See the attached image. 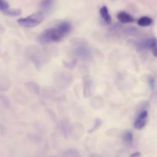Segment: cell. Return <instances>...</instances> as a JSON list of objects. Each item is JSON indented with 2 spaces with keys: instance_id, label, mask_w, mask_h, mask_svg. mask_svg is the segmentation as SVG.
Returning a JSON list of instances; mask_svg holds the SVG:
<instances>
[{
  "instance_id": "cell-1",
  "label": "cell",
  "mask_w": 157,
  "mask_h": 157,
  "mask_svg": "<svg viewBox=\"0 0 157 157\" xmlns=\"http://www.w3.org/2000/svg\"><path fill=\"white\" fill-rule=\"evenodd\" d=\"M71 28L69 23L63 22L56 27L44 30L39 36L38 40L42 45L59 42L69 33Z\"/></svg>"
},
{
  "instance_id": "cell-2",
  "label": "cell",
  "mask_w": 157,
  "mask_h": 157,
  "mask_svg": "<svg viewBox=\"0 0 157 157\" xmlns=\"http://www.w3.org/2000/svg\"><path fill=\"white\" fill-rule=\"evenodd\" d=\"M44 17L43 13L40 11L35 12L26 17L19 18L17 22L22 27L33 28L41 24L44 20Z\"/></svg>"
},
{
  "instance_id": "cell-3",
  "label": "cell",
  "mask_w": 157,
  "mask_h": 157,
  "mask_svg": "<svg viewBox=\"0 0 157 157\" xmlns=\"http://www.w3.org/2000/svg\"><path fill=\"white\" fill-rule=\"evenodd\" d=\"M83 85L84 97L87 98L91 96L94 94L95 86L94 81L89 76L83 78Z\"/></svg>"
},
{
  "instance_id": "cell-4",
  "label": "cell",
  "mask_w": 157,
  "mask_h": 157,
  "mask_svg": "<svg viewBox=\"0 0 157 157\" xmlns=\"http://www.w3.org/2000/svg\"><path fill=\"white\" fill-rule=\"evenodd\" d=\"M157 40L152 37L139 41L136 44L138 50L141 51L147 49H151L157 45Z\"/></svg>"
},
{
  "instance_id": "cell-5",
  "label": "cell",
  "mask_w": 157,
  "mask_h": 157,
  "mask_svg": "<svg viewBox=\"0 0 157 157\" xmlns=\"http://www.w3.org/2000/svg\"><path fill=\"white\" fill-rule=\"evenodd\" d=\"M148 116L147 112L144 110L141 112L135 119L134 123L135 128L138 130L143 129L147 122Z\"/></svg>"
},
{
  "instance_id": "cell-6",
  "label": "cell",
  "mask_w": 157,
  "mask_h": 157,
  "mask_svg": "<svg viewBox=\"0 0 157 157\" xmlns=\"http://www.w3.org/2000/svg\"><path fill=\"white\" fill-rule=\"evenodd\" d=\"M55 94L54 91H44L40 96L39 101L43 105H49L55 100Z\"/></svg>"
},
{
  "instance_id": "cell-7",
  "label": "cell",
  "mask_w": 157,
  "mask_h": 157,
  "mask_svg": "<svg viewBox=\"0 0 157 157\" xmlns=\"http://www.w3.org/2000/svg\"><path fill=\"white\" fill-rule=\"evenodd\" d=\"M75 53L79 58L85 60H89L90 58L88 50L84 47L79 46L76 48L75 50Z\"/></svg>"
},
{
  "instance_id": "cell-8",
  "label": "cell",
  "mask_w": 157,
  "mask_h": 157,
  "mask_svg": "<svg viewBox=\"0 0 157 157\" xmlns=\"http://www.w3.org/2000/svg\"><path fill=\"white\" fill-rule=\"evenodd\" d=\"M24 85L27 90L30 93L35 95L40 94V88L37 83L33 81H29L24 83Z\"/></svg>"
},
{
  "instance_id": "cell-9",
  "label": "cell",
  "mask_w": 157,
  "mask_h": 157,
  "mask_svg": "<svg viewBox=\"0 0 157 157\" xmlns=\"http://www.w3.org/2000/svg\"><path fill=\"white\" fill-rule=\"evenodd\" d=\"M26 136L30 141L36 144H40L43 141L42 136L36 133L29 132L26 134Z\"/></svg>"
},
{
  "instance_id": "cell-10",
  "label": "cell",
  "mask_w": 157,
  "mask_h": 157,
  "mask_svg": "<svg viewBox=\"0 0 157 157\" xmlns=\"http://www.w3.org/2000/svg\"><path fill=\"white\" fill-rule=\"evenodd\" d=\"M117 18L121 23H126L134 21V19L130 15L124 12H121L117 15Z\"/></svg>"
},
{
  "instance_id": "cell-11",
  "label": "cell",
  "mask_w": 157,
  "mask_h": 157,
  "mask_svg": "<svg viewBox=\"0 0 157 157\" xmlns=\"http://www.w3.org/2000/svg\"><path fill=\"white\" fill-rule=\"evenodd\" d=\"M50 149V143L47 140L42 147L37 149L36 151V155L38 156H45L48 153Z\"/></svg>"
},
{
  "instance_id": "cell-12",
  "label": "cell",
  "mask_w": 157,
  "mask_h": 157,
  "mask_svg": "<svg viewBox=\"0 0 157 157\" xmlns=\"http://www.w3.org/2000/svg\"><path fill=\"white\" fill-rule=\"evenodd\" d=\"M56 128V130L60 132L65 139L67 137V132L65 122L61 121L57 123Z\"/></svg>"
},
{
  "instance_id": "cell-13",
  "label": "cell",
  "mask_w": 157,
  "mask_h": 157,
  "mask_svg": "<svg viewBox=\"0 0 157 157\" xmlns=\"http://www.w3.org/2000/svg\"><path fill=\"white\" fill-rule=\"evenodd\" d=\"M100 14L105 22L108 24L111 21V17L109 14L107 8L105 6L102 7L99 10Z\"/></svg>"
},
{
  "instance_id": "cell-14",
  "label": "cell",
  "mask_w": 157,
  "mask_h": 157,
  "mask_svg": "<svg viewBox=\"0 0 157 157\" xmlns=\"http://www.w3.org/2000/svg\"><path fill=\"white\" fill-rule=\"evenodd\" d=\"M4 15L10 17H15L20 15L21 11L19 9H9L2 12Z\"/></svg>"
},
{
  "instance_id": "cell-15",
  "label": "cell",
  "mask_w": 157,
  "mask_h": 157,
  "mask_svg": "<svg viewBox=\"0 0 157 157\" xmlns=\"http://www.w3.org/2000/svg\"><path fill=\"white\" fill-rule=\"evenodd\" d=\"M42 57L39 54H36L32 55L31 60L37 70H39L42 64Z\"/></svg>"
},
{
  "instance_id": "cell-16",
  "label": "cell",
  "mask_w": 157,
  "mask_h": 157,
  "mask_svg": "<svg viewBox=\"0 0 157 157\" xmlns=\"http://www.w3.org/2000/svg\"><path fill=\"white\" fill-rule=\"evenodd\" d=\"M55 0H42L40 6L42 9L48 11L51 9L54 4Z\"/></svg>"
},
{
  "instance_id": "cell-17",
  "label": "cell",
  "mask_w": 157,
  "mask_h": 157,
  "mask_svg": "<svg viewBox=\"0 0 157 157\" xmlns=\"http://www.w3.org/2000/svg\"><path fill=\"white\" fill-rule=\"evenodd\" d=\"M152 22V20L150 18L147 16H144L138 20L137 23L140 26H147L151 25Z\"/></svg>"
},
{
  "instance_id": "cell-18",
  "label": "cell",
  "mask_w": 157,
  "mask_h": 157,
  "mask_svg": "<svg viewBox=\"0 0 157 157\" xmlns=\"http://www.w3.org/2000/svg\"><path fill=\"white\" fill-rule=\"evenodd\" d=\"M0 100L5 108L6 109H9L10 108V101L6 95L3 94L1 93Z\"/></svg>"
},
{
  "instance_id": "cell-19",
  "label": "cell",
  "mask_w": 157,
  "mask_h": 157,
  "mask_svg": "<svg viewBox=\"0 0 157 157\" xmlns=\"http://www.w3.org/2000/svg\"><path fill=\"white\" fill-rule=\"evenodd\" d=\"M77 62L76 59H74L71 61H67L65 60L63 61V63L64 67L67 69L69 70H72L75 67Z\"/></svg>"
},
{
  "instance_id": "cell-20",
  "label": "cell",
  "mask_w": 157,
  "mask_h": 157,
  "mask_svg": "<svg viewBox=\"0 0 157 157\" xmlns=\"http://www.w3.org/2000/svg\"><path fill=\"white\" fill-rule=\"evenodd\" d=\"M102 123V121L101 119L99 118H96L95 120L94 126L87 131V133H91L95 131L101 126Z\"/></svg>"
},
{
  "instance_id": "cell-21",
  "label": "cell",
  "mask_w": 157,
  "mask_h": 157,
  "mask_svg": "<svg viewBox=\"0 0 157 157\" xmlns=\"http://www.w3.org/2000/svg\"><path fill=\"white\" fill-rule=\"evenodd\" d=\"M51 139L53 147L55 149H57L58 148L59 143L58 135L56 132H53L51 133Z\"/></svg>"
},
{
  "instance_id": "cell-22",
  "label": "cell",
  "mask_w": 157,
  "mask_h": 157,
  "mask_svg": "<svg viewBox=\"0 0 157 157\" xmlns=\"http://www.w3.org/2000/svg\"><path fill=\"white\" fill-rule=\"evenodd\" d=\"M45 111L49 116L51 120L53 122H56L57 119V116L55 111L50 108H46Z\"/></svg>"
},
{
  "instance_id": "cell-23",
  "label": "cell",
  "mask_w": 157,
  "mask_h": 157,
  "mask_svg": "<svg viewBox=\"0 0 157 157\" xmlns=\"http://www.w3.org/2000/svg\"><path fill=\"white\" fill-rule=\"evenodd\" d=\"M124 140L126 142L131 143L133 140V137L132 132L130 130L126 131L123 136Z\"/></svg>"
},
{
  "instance_id": "cell-24",
  "label": "cell",
  "mask_w": 157,
  "mask_h": 157,
  "mask_svg": "<svg viewBox=\"0 0 157 157\" xmlns=\"http://www.w3.org/2000/svg\"><path fill=\"white\" fill-rule=\"evenodd\" d=\"M9 5L5 0H0V10L2 12L9 9Z\"/></svg>"
},
{
  "instance_id": "cell-25",
  "label": "cell",
  "mask_w": 157,
  "mask_h": 157,
  "mask_svg": "<svg viewBox=\"0 0 157 157\" xmlns=\"http://www.w3.org/2000/svg\"><path fill=\"white\" fill-rule=\"evenodd\" d=\"M121 25L120 23L117 22L113 25L108 29V33L109 34L111 33L117 29Z\"/></svg>"
},
{
  "instance_id": "cell-26",
  "label": "cell",
  "mask_w": 157,
  "mask_h": 157,
  "mask_svg": "<svg viewBox=\"0 0 157 157\" xmlns=\"http://www.w3.org/2000/svg\"><path fill=\"white\" fill-rule=\"evenodd\" d=\"M34 125L35 128L39 132H44L45 130L44 127L39 122H36L34 124Z\"/></svg>"
},
{
  "instance_id": "cell-27",
  "label": "cell",
  "mask_w": 157,
  "mask_h": 157,
  "mask_svg": "<svg viewBox=\"0 0 157 157\" xmlns=\"http://www.w3.org/2000/svg\"><path fill=\"white\" fill-rule=\"evenodd\" d=\"M148 82L151 89L152 90H154L155 88V79L152 76H149Z\"/></svg>"
},
{
  "instance_id": "cell-28",
  "label": "cell",
  "mask_w": 157,
  "mask_h": 157,
  "mask_svg": "<svg viewBox=\"0 0 157 157\" xmlns=\"http://www.w3.org/2000/svg\"><path fill=\"white\" fill-rule=\"evenodd\" d=\"M0 132L2 136H5L7 133V129L6 126L3 124H0Z\"/></svg>"
},
{
  "instance_id": "cell-29",
  "label": "cell",
  "mask_w": 157,
  "mask_h": 157,
  "mask_svg": "<svg viewBox=\"0 0 157 157\" xmlns=\"http://www.w3.org/2000/svg\"><path fill=\"white\" fill-rule=\"evenodd\" d=\"M152 53L153 55L155 57H157V46H155L151 49Z\"/></svg>"
},
{
  "instance_id": "cell-30",
  "label": "cell",
  "mask_w": 157,
  "mask_h": 157,
  "mask_svg": "<svg viewBox=\"0 0 157 157\" xmlns=\"http://www.w3.org/2000/svg\"><path fill=\"white\" fill-rule=\"evenodd\" d=\"M39 107V105L36 103L33 104L31 106L32 110L33 111L36 110Z\"/></svg>"
},
{
  "instance_id": "cell-31",
  "label": "cell",
  "mask_w": 157,
  "mask_h": 157,
  "mask_svg": "<svg viewBox=\"0 0 157 157\" xmlns=\"http://www.w3.org/2000/svg\"><path fill=\"white\" fill-rule=\"evenodd\" d=\"M141 154L140 152H136L131 155L130 157H138L140 156Z\"/></svg>"
},
{
  "instance_id": "cell-32",
  "label": "cell",
  "mask_w": 157,
  "mask_h": 157,
  "mask_svg": "<svg viewBox=\"0 0 157 157\" xmlns=\"http://www.w3.org/2000/svg\"></svg>"
}]
</instances>
